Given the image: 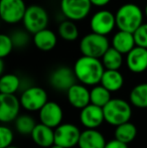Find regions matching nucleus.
Wrapping results in <instances>:
<instances>
[{
  "mask_svg": "<svg viewBox=\"0 0 147 148\" xmlns=\"http://www.w3.org/2000/svg\"><path fill=\"white\" fill-rule=\"evenodd\" d=\"M32 140L36 145L40 147H51L55 144V131L53 128L46 125L39 123L36 124L31 133Z\"/></svg>",
  "mask_w": 147,
  "mask_h": 148,
  "instance_id": "20",
  "label": "nucleus"
},
{
  "mask_svg": "<svg viewBox=\"0 0 147 148\" xmlns=\"http://www.w3.org/2000/svg\"><path fill=\"white\" fill-rule=\"evenodd\" d=\"M123 53H121L119 51L114 49L113 47H110L105 55L101 58V60L106 70H119L123 66Z\"/></svg>",
  "mask_w": 147,
  "mask_h": 148,
  "instance_id": "24",
  "label": "nucleus"
},
{
  "mask_svg": "<svg viewBox=\"0 0 147 148\" xmlns=\"http://www.w3.org/2000/svg\"><path fill=\"white\" fill-rule=\"evenodd\" d=\"M125 62L128 70L134 74H141L147 70V49L136 45L126 55Z\"/></svg>",
  "mask_w": 147,
  "mask_h": 148,
  "instance_id": "15",
  "label": "nucleus"
},
{
  "mask_svg": "<svg viewBox=\"0 0 147 148\" xmlns=\"http://www.w3.org/2000/svg\"><path fill=\"white\" fill-rule=\"evenodd\" d=\"M19 99L21 107L30 112L39 111L49 101L45 90L37 86L26 88L22 92Z\"/></svg>",
  "mask_w": 147,
  "mask_h": 148,
  "instance_id": "9",
  "label": "nucleus"
},
{
  "mask_svg": "<svg viewBox=\"0 0 147 148\" xmlns=\"http://www.w3.org/2000/svg\"><path fill=\"white\" fill-rule=\"evenodd\" d=\"M136 136H137V128L130 121L116 126L115 138L118 140L129 144L136 138Z\"/></svg>",
  "mask_w": 147,
  "mask_h": 148,
  "instance_id": "23",
  "label": "nucleus"
},
{
  "mask_svg": "<svg viewBox=\"0 0 147 148\" xmlns=\"http://www.w3.org/2000/svg\"><path fill=\"white\" fill-rule=\"evenodd\" d=\"M129 99L135 107L147 108V83L136 85L130 92Z\"/></svg>",
  "mask_w": 147,
  "mask_h": 148,
  "instance_id": "25",
  "label": "nucleus"
},
{
  "mask_svg": "<svg viewBox=\"0 0 147 148\" xmlns=\"http://www.w3.org/2000/svg\"><path fill=\"white\" fill-rule=\"evenodd\" d=\"M57 33L66 41H75L79 37V28L76 24V21L65 18L62 20L57 27Z\"/></svg>",
  "mask_w": 147,
  "mask_h": 148,
  "instance_id": "22",
  "label": "nucleus"
},
{
  "mask_svg": "<svg viewBox=\"0 0 147 148\" xmlns=\"http://www.w3.org/2000/svg\"><path fill=\"white\" fill-rule=\"evenodd\" d=\"M111 47H113L123 55H127L136 47L134 33L118 29L117 32L114 33L112 37Z\"/></svg>",
  "mask_w": 147,
  "mask_h": 148,
  "instance_id": "18",
  "label": "nucleus"
},
{
  "mask_svg": "<svg viewBox=\"0 0 147 148\" xmlns=\"http://www.w3.org/2000/svg\"><path fill=\"white\" fill-rule=\"evenodd\" d=\"M12 141H13V133L11 129L6 126L0 127V148L10 146Z\"/></svg>",
  "mask_w": 147,
  "mask_h": 148,
  "instance_id": "32",
  "label": "nucleus"
},
{
  "mask_svg": "<svg viewBox=\"0 0 147 148\" xmlns=\"http://www.w3.org/2000/svg\"><path fill=\"white\" fill-rule=\"evenodd\" d=\"M144 10L137 4L125 3L115 13L116 26L119 30L133 33L144 22Z\"/></svg>",
  "mask_w": 147,
  "mask_h": 148,
  "instance_id": "2",
  "label": "nucleus"
},
{
  "mask_svg": "<svg viewBox=\"0 0 147 148\" xmlns=\"http://www.w3.org/2000/svg\"><path fill=\"white\" fill-rule=\"evenodd\" d=\"M5 148H18V147H15V146H12V145H10V146H8V147H5Z\"/></svg>",
  "mask_w": 147,
  "mask_h": 148,
  "instance_id": "38",
  "label": "nucleus"
},
{
  "mask_svg": "<svg viewBox=\"0 0 147 148\" xmlns=\"http://www.w3.org/2000/svg\"><path fill=\"white\" fill-rule=\"evenodd\" d=\"M107 35H102L96 32H90L84 35L80 41V51L83 56L101 59L110 47Z\"/></svg>",
  "mask_w": 147,
  "mask_h": 148,
  "instance_id": "4",
  "label": "nucleus"
},
{
  "mask_svg": "<svg viewBox=\"0 0 147 148\" xmlns=\"http://www.w3.org/2000/svg\"><path fill=\"white\" fill-rule=\"evenodd\" d=\"M15 126L17 131L22 135H31L36 123L29 115H20L15 119Z\"/></svg>",
  "mask_w": 147,
  "mask_h": 148,
  "instance_id": "28",
  "label": "nucleus"
},
{
  "mask_svg": "<svg viewBox=\"0 0 147 148\" xmlns=\"http://www.w3.org/2000/svg\"><path fill=\"white\" fill-rule=\"evenodd\" d=\"M106 140L103 134L97 129H86L81 133L79 147L80 148H105Z\"/></svg>",
  "mask_w": 147,
  "mask_h": 148,
  "instance_id": "19",
  "label": "nucleus"
},
{
  "mask_svg": "<svg viewBox=\"0 0 147 148\" xmlns=\"http://www.w3.org/2000/svg\"><path fill=\"white\" fill-rule=\"evenodd\" d=\"M49 148H65V147H63V146H61V145H59V144H53Z\"/></svg>",
  "mask_w": 147,
  "mask_h": 148,
  "instance_id": "36",
  "label": "nucleus"
},
{
  "mask_svg": "<svg viewBox=\"0 0 147 148\" xmlns=\"http://www.w3.org/2000/svg\"><path fill=\"white\" fill-rule=\"evenodd\" d=\"M105 121L113 126L128 122L131 118L132 109L127 101L119 98L111 99L103 107Z\"/></svg>",
  "mask_w": 147,
  "mask_h": 148,
  "instance_id": "3",
  "label": "nucleus"
},
{
  "mask_svg": "<svg viewBox=\"0 0 147 148\" xmlns=\"http://www.w3.org/2000/svg\"><path fill=\"white\" fill-rule=\"evenodd\" d=\"M49 22V16L46 9L40 5H29L24 14L22 23L26 30L31 34L47 27Z\"/></svg>",
  "mask_w": 147,
  "mask_h": 148,
  "instance_id": "5",
  "label": "nucleus"
},
{
  "mask_svg": "<svg viewBox=\"0 0 147 148\" xmlns=\"http://www.w3.org/2000/svg\"><path fill=\"white\" fill-rule=\"evenodd\" d=\"M81 133L76 125L71 123L61 124L55 130V143L65 148H72L79 144Z\"/></svg>",
  "mask_w": 147,
  "mask_h": 148,
  "instance_id": "10",
  "label": "nucleus"
},
{
  "mask_svg": "<svg viewBox=\"0 0 147 148\" xmlns=\"http://www.w3.org/2000/svg\"><path fill=\"white\" fill-rule=\"evenodd\" d=\"M100 84L111 92H117L123 87L124 77L119 70H105Z\"/></svg>",
  "mask_w": 147,
  "mask_h": 148,
  "instance_id": "21",
  "label": "nucleus"
},
{
  "mask_svg": "<svg viewBox=\"0 0 147 148\" xmlns=\"http://www.w3.org/2000/svg\"><path fill=\"white\" fill-rule=\"evenodd\" d=\"M4 59H0V74L3 75V71H4Z\"/></svg>",
  "mask_w": 147,
  "mask_h": 148,
  "instance_id": "35",
  "label": "nucleus"
},
{
  "mask_svg": "<svg viewBox=\"0 0 147 148\" xmlns=\"http://www.w3.org/2000/svg\"><path fill=\"white\" fill-rule=\"evenodd\" d=\"M105 148H128V144L118 140V139H113L106 143Z\"/></svg>",
  "mask_w": 147,
  "mask_h": 148,
  "instance_id": "33",
  "label": "nucleus"
},
{
  "mask_svg": "<svg viewBox=\"0 0 147 148\" xmlns=\"http://www.w3.org/2000/svg\"><path fill=\"white\" fill-rule=\"evenodd\" d=\"M90 0H61L59 9L65 18L81 21L86 19L92 10Z\"/></svg>",
  "mask_w": 147,
  "mask_h": 148,
  "instance_id": "6",
  "label": "nucleus"
},
{
  "mask_svg": "<svg viewBox=\"0 0 147 148\" xmlns=\"http://www.w3.org/2000/svg\"><path fill=\"white\" fill-rule=\"evenodd\" d=\"M90 97L91 103L100 107H104L112 99L111 92L101 84L93 86V88L90 90Z\"/></svg>",
  "mask_w": 147,
  "mask_h": 148,
  "instance_id": "27",
  "label": "nucleus"
},
{
  "mask_svg": "<svg viewBox=\"0 0 147 148\" xmlns=\"http://www.w3.org/2000/svg\"><path fill=\"white\" fill-rule=\"evenodd\" d=\"M32 41L39 51H51L57 47V36L55 31L46 27L32 34Z\"/></svg>",
  "mask_w": 147,
  "mask_h": 148,
  "instance_id": "17",
  "label": "nucleus"
},
{
  "mask_svg": "<svg viewBox=\"0 0 147 148\" xmlns=\"http://www.w3.org/2000/svg\"><path fill=\"white\" fill-rule=\"evenodd\" d=\"M68 101L77 109H83L91 103L90 91L86 85L75 84L67 91Z\"/></svg>",
  "mask_w": 147,
  "mask_h": 148,
  "instance_id": "16",
  "label": "nucleus"
},
{
  "mask_svg": "<svg viewBox=\"0 0 147 148\" xmlns=\"http://www.w3.org/2000/svg\"><path fill=\"white\" fill-rule=\"evenodd\" d=\"M133 33L136 45L147 49V22H143Z\"/></svg>",
  "mask_w": 147,
  "mask_h": 148,
  "instance_id": "31",
  "label": "nucleus"
},
{
  "mask_svg": "<svg viewBox=\"0 0 147 148\" xmlns=\"http://www.w3.org/2000/svg\"><path fill=\"white\" fill-rule=\"evenodd\" d=\"M116 26L115 13L108 9H100L95 12L90 19V28L93 32L102 35H109Z\"/></svg>",
  "mask_w": 147,
  "mask_h": 148,
  "instance_id": "8",
  "label": "nucleus"
},
{
  "mask_svg": "<svg viewBox=\"0 0 147 148\" xmlns=\"http://www.w3.org/2000/svg\"><path fill=\"white\" fill-rule=\"evenodd\" d=\"M73 69L77 80L86 86H96L100 84L106 70L101 59L83 55L76 60Z\"/></svg>",
  "mask_w": 147,
  "mask_h": 148,
  "instance_id": "1",
  "label": "nucleus"
},
{
  "mask_svg": "<svg viewBox=\"0 0 147 148\" xmlns=\"http://www.w3.org/2000/svg\"><path fill=\"white\" fill-rule=\"evenodd\" d=\"M63 109L55 102L47 101L46 104L39 110L40 123L51 128H57V126H59L63 121Z\"/></svg>",
  "mask_w": 147,
  "mask_h": 148,
  "instance_id": "14",
  "label": "nucleus"
},
{
  "mask_svg": "<svg viewBox=\"0 0 147 148\" xmlns=\"http://www.w3.org/2000/svg\"><path fill=\"white\" fill-rule=\"evenodd\" d=\"M93 6L96 7H105L111 2V0H90Z\"/></svg>",
  "mask_w": 147,
  "mask_h": 148,
  "instance_id": "34",
  "label": "nucleus"
},
{
  "mask_svg": "<svg viewBox=\"0 0 147 148\" xmlns=\"http://www.w3.org/2000/svg\"><path fill=\"white\" fill-rule=\"evenodd\" d=\"M30 34L27 30L24 29H16L10 34L13 41V45L15 49H23L26 47L30 41Z\"/></svg>",
  "mask_w": 147,
  "mask_h": 148,
  "instance_id": "29",
  "label": "nucleus"
},
{
  "mask_svg": "<svg viewBox=\"0 0 147 148\" xmlns=\"http://www.w3.org/2000/svg\"><path fill=\"white\" fill-rule=\"evenodd\" d=\"M26 9L24 0H0V17L7 24L22 21Z\"/></svg>",
  "mask_w": 147,
  "mask_h": 148,
  "instance_id": "7",
  "label": "nucleus"
},
{
  "mask_svg": "<svg viewBox=\"0 0 147 148\" xmlns=\"http://www.w3.org/2000/svg\"><path fill=\"white\" fill-rule=\"evenodd\" d=\"M21 103L14 94H0V121L8 123L18 117Z\"/></svg>",
  "mask_w": 147,
  "mask_h": 148,
  "instance_id": "12",
  "label": "nucleus"
},
{
  "mask_svg": "<svg viewBox=\"0 0 147 148\" xmlns=\"http://www.w3.org/2000/svg\"><path fill=\"white\" fill-rule=\"evenodd\" d=\"M80 121L86 129H97L105 121L103 107L90 103L81 109Z\"/></svg>",
  "mask_w": 147,
  "mask_h": 148,
  "instance_id": "13",
  "label": "nucleus"
},
{
  "mask_svg": "<svg viewBox=\"0 0 147 148\" xmlns=\"http://www.w3.org/2000/svg\"><path fill=\"white\" fill-rule=\"evenodd\" d=\"M14 45L10 34L2 33L0 34V59H5L13 51Z\"/></svg>",
  "mask_w": 147,
  "mask_h": 148,
  "instance_id": "30",
  "label": "nucleus"
},
{
  "mask_svg": "<svg viewBox=\"0 0 147 148\" xmlns=\"http://www.w3.org/2000/svg\"><path fill=\"white\" fill-rule=\"evenodd\" d=\"M77 77L75 75L74 69L67 66H62L53 71L49 76V84L55 90L66 91L77 83Z\"/></svg>",
  "mask_w": 147,
  "mask_h": 148,
  "instance_id": "11",
  "label": "nucleus"
},
{
  "mask_svg": "<svg viewBox=\"0 0 147 148\" xmlns=\"http://www.w3.org/2000/svg\"><path fill=\"white\" fill-rule=\"evenodd\" d=\"M20 79L15 74H5L0 78V93L15 94L20 88Z\"/></svg>",
  "mask_w": 147,
  "mask_h": 148,
  "instance_id": "26",
  "label": "nucleus"
},
{
  "mask_svg": "<svg viewBox=\"0 0 147 148\" xmlns=\"http://www.w3.org/2000/svg\"><path fill=\"white\" fill-rule=\"evenodd\" d=\"M144 15H145V17L147 18V3H146L145 7H144Z\"/></svg>",
  "mask_w": 147,
  "mask_h": 148,
  "instance_id": "37",
  "label": "nucleus"
}]
</instances>
